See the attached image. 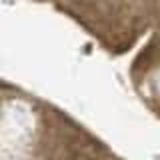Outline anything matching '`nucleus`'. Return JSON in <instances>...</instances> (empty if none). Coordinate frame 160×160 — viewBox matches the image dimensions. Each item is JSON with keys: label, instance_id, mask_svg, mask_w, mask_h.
Returning <instances> with one entry per match:
<instances>
[]
</instances>
